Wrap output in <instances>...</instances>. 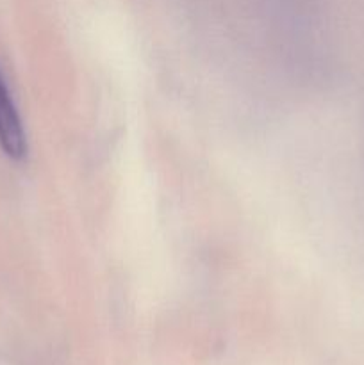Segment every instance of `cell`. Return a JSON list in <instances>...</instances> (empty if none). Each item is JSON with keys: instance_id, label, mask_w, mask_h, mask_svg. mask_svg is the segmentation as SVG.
<instances>
[{"instance_id": "obj_1", "label": "cell", "mask_w": 364, "mask_h": 365, "mask_svg": "<svg viewBox=\"0 0 364 365\" xmlns=\"http://www.w3.org/2000/svg\"><path fill=\"white\" fill-rule=\"evenodd\" d=\"M0 150L9 159L21 160L27 155V135L18 107L0 73Z\"/></svg>"}]
</instances>
